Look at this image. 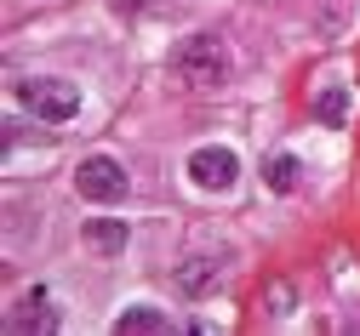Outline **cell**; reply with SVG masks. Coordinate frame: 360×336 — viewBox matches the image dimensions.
<instances>
[{
    "label": "cell",
    "instance_id": "cell-1",
    "mask_svg": "<svg viewBox=\"0 0 360 336\" xmlns=\"http://www.w3.org/2000/svg\"><path fill=\"white\" fill-rule=\"evenodd\" d=\"M172 74L184 80V86H223L229 80V46H223L217 34H189V40H177V52H172Z\"/></svg>",
    "mask_w": 360,
    "mask_h": 336
},
{
    "label": "cell",
    "instance_id": "cell-2",
    "mask_svg": "<svg viewBox=\"0 0 360 336\" xmlns=\"http://www.w3.org/2000/svg\"><path fill=\"white\" fill-rule=\"evenodd\" d=\"M18 103L34 114V120H46V126H63L80 114V86L75 80H18Z\"/></svg>",
    "mask_w": 360,
    "mask_h": 336
},
{
    "label": "cell",
    "instance_id": "cell-3",
    "mask_svg": "<svg viewBox=\"0 0 360 336\" xmlns=\"http://www.w3.org/2000/svg\"><path fill=\"white\" fill-rule=\"evenodd\" d=\"M75 188H80L92 206H120V200H126V188H131V177H126L120 160L92 154V160H80V166H75Z\"/></svg>",
    "mask_w": 360,
    "mask_h": 336
},
{
    "label": "cell",
    "instance_id": "cell-4",
    "mask_svg": "<svg viewBox=\"0 0 360 336\" xmlns=\"http://www.w3.org/2000/svg\"><path fill=\"white\" fill-rule=\"evenodd\" d=\"M235 177H240V160H235V149H223V142H212V149H195V154H189V182L206 188V194L235 188Z\"/></svg>",
    "mask_w": 360,
    "mask_h": 336
},
{
    "label": "cell",
    "instance_id": "cell-5",
    "mask_svg": "<svg viewBox=\"0 0 360 336\" xmlns=\"http://www.w3.org/2000/svg\"><path fill=\"white\" fill-rule=\"evenodd\" d=\"M172 279H177V291H184V297H212L217 291V279H223V268L217 262H206V257H184V262H177L172 268Z\"/></svg>",
    "mask_w": 360,
    "mask_h": 336
},
{
    "label": "cell",
    "instance_id": "cell-6",
    "mask_svg": "<svg viewBox=\"0 0 360 336\" xmlns=\"http://www.w3.org/2000/svg\"><path fill=\"white\" fill-rule=\"evenodd\" d=\"M126 239H131V228H126L120 217H86V246H92V251L120 257V251H126Z\"/></svg>",
    "mask_w": 360,
    "mask_h": 336
},
{
    "label": "cell",
    "instance_id": "cell-7",
    "mask_svg": "<svg viewBox=\"0 0 360 336\" xmlns=\"http://www.w3.org/2000/svg\"><path fill=\"white\" fill-rule=\"evenodd\" d=\"M12 330H58L52 297H46V291H29V297L18 302V314H12Z\"/></svg>",
    "mask_w": 360,
    "mask_h": 336
},
{
    "label": "cell",
    "instance_id": "cell-8",
    "mask_svg": "<svg viewBox=\"0 0 360 336\" xmlns=\"http://www.w3.org/2000/svg\"><path fill=\"white\" fill-rule=\"evenodd\" d=\"M115 330H120V336H160V330H172V325H166L160 308H143V302H138V308H126V314L115 319Z\"/></svg>",
    "mask_w": 360,
    "mask_h": 336
},
{
    "label": "cell",
    "instance_id": "cell-9",
    "mask_svg": "<svg viewBox=\"0 0 360 336\" xmlns=\"http://www.w3.org/2000/svg\"><path fill=\"white\" fill-rule=\"evenodd\" d=\"M263 182L275 188V194H292V188L303 182V166H297V154H275V160L263 166Z\"/></svg>",
    "mask_w": 360,
    "mask_h": 336
},
{
    "label": "cell",
    "instance_id": "cell-10",
    "mask_svg": "<svg viewBox=\"0 0 360 336\" xmlns=\"http://www.w3.org/2000/svg\"><path fill=\"white\" fill-rule=\"evenodd\" d=\"M314 114H321L326 126H343V120H349V91H343V86H326L321 98H314Z\"/></svg>",
    "mask_w": 360,
    "mask_h": 336
},
{
    "label": "cell",
    "instance_id": "cell-11",
    "mask_svg": "<svg viewBox=\"0 0 360 336\" xmlns=\"http://www.w3.org/2000/svg\"><path fill=\"white\" fill-rule=\"evenodd\" d=\"M269 302H275V308H269V314H292V291H286V285L275 279V285H269Z\"/></svg>",
    "mask_w": 360,
    "mask_h": 336
}]
</instances>
